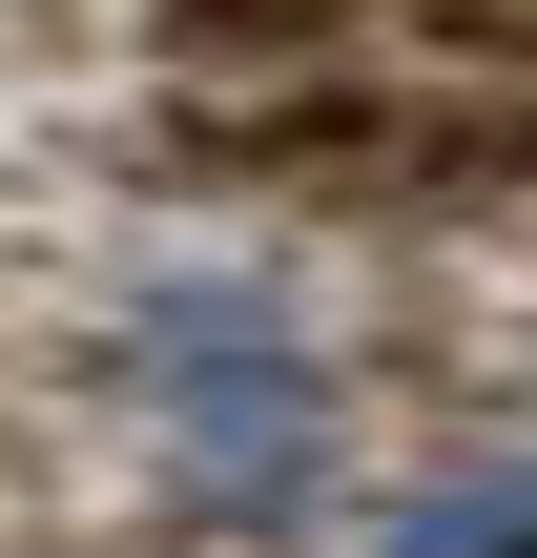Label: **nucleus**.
<instances>
[{
    "instance_id": "obj_2",
    "label": "nucleus",
    "mask_w": 537,
    "mask_h": 558,
    "mask_svg": "<svg viewBox=\"0 0 537 558\" xmlns=\"http://www.w3.org/2000/svg\"><path fill=\"white\" fill-rule=\"evenodd\" d=\"M373 558H537V456H497V476H435V497H393V518H373Z\"/></svg>"
},
{
    "instance_id": "obj_1",
    "label": "nucleus",
    "mask_w": 537,
    "mask_h": 558,
    "mask_svg": "<svg viewBox=\"0 0 537 558\" xmlns=\"http://www.w3.org/2000/svg\"><path fill=\"white\" fill-rule=\"evenodd\" d=\"M124 373H145V456H166V497H186L207 538H310V518H331L352 393H331V352H310L269 290H166V311L124 331Z\"/></svg>"
}]
</instances>
